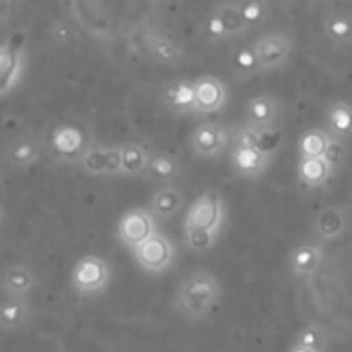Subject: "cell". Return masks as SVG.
I'll use <instances>...</instances> for the list:
<instances>
[{
  "instance_id": "cell-1",
  "label": "cell",
  "mask_w": 352,
  "mask_h": 352,
  "mask_svg": "<svg viewBox=\"0 0 352 352\" xmlns=\"http://www.w3.org/2000/svg\"><path fill=\"white\" fill-rule=\"evenodd\" d=\"M221 297L223 289L219 285V278L208 270H196L188 274L177 287L173 307L182 318L190 322H200L214 311V307L221 303Z\"/></svg>"
},
{
  "instance_id": "cell-2",
  "label": "cell",
  "mask_w": 352,
  "mask_h": 352,
  "mask_svg": "<svg viewBox=\"0 0 352 352\" xmlns=\"http://www.w3.org/2000/svg\"><path fill=\"white\" fill-rule=\"evenodd\" d=\"M111 285V266L97 254H87L76 260L70 272V287L74 295L89 299L103 295Z\"/></svg>"
},
{
  "instance_id": "cell-3",
  "label": "cell",
  "mask_w": 352,
  "mask_h": 352,
  "mask_svg": "<svg viewBox=\"0 0 352 352\" xmlns=\"http://www.w3.org/2000/svg\"><path fill=\"white\" fill-rule=\"evenodd\" d=\"M225 217L227 210H225L223 196L214 190H208L200 194L188 208L184 219V229H204L221 235L225 227Z\"/></svg>"
},
{
  "instance_id": "cell-4",
  "label": "cell",
  "mask_w": 352,
  "mask_h": 352,
  "mask_svg": "<svg viewBox=\"0 0 352 352\" xmlns=\"http://www.w3.org/2000/svg\"><path fill=\"white\" fill-rule=\"evenodd\" d=\"M252 47H254L256 58H258L260 74L276 72V70L285 68L291 62L293 54H295V41L285 31L266 33V35L258 37L252 43Z\"/></svg>"
},
{
  "instance_id": "cell-5",
  "label": "cell",
  "mask_w": 352,
  "mask_h": 352,
  "mask_svg": "<svg viewBox=\"0 0 352 352\" xmlns=\"http://www.w3.org/2000/svg\"><path fill=\"white\" fill-rule=\"evenodd\" d=\"M138 268H142L148 274H163L169 268H173L175 258H177V250L175 243L161 231H157L153 237H148L144 243H140L134 252H132Z\"/></svg>"
},
{
  "instance_id": "cell-6",
  "label": "cell",
  "mask_w": 352,
  "mask_h": 352,
  "mask_svg": "<svg viewBox=\"0 0 352 352\" xmlns=\"http://www.w3.org/2000/svg\"><path fill=\"white\" fill-rule=\"evenodd\" d=\"M159 231L157 227V219L153 217V212L144 206H134L128 208L118 225H116V237L118 241L128 248L130 252H134L140 243H144L148 237H153Z\"/></svg>"
},
{
  "instance_id": "cell-7",
  "label": "cell",
  "mask_w": 352,
  "mask_h": 352,
  "mask_svg": "<svg viewBox=\"0 0 352 352\" xmlns=\"http://www.w3.org/2000/svg\"><path fill=\"white\" fill-rule=\"evenodd\" d=\"M250 29L245 27L237 2H221L217 4L204 21V37L212 43L229 41L233 37L245 35Z\"/></svg>"
},
{
  "instance_id": "cell-8",
  "label": "cell",
  "mask_w": 352,
  "mask_h": 352,
  "mask_svg": "<svg viewBox=\"0 0 352 352\" xmlns=\"http://www.w3.org/2000/svg\"><path fill=\"white\" fill-rule=\"evenodd\" d=\"M66 10L70 12V19L89 35L97 37V39H116L118 37V29H116V21L105 14V6L103 4H89V2H72L66 6Z\"/></svg>"
},
{
  "instance_id": "cell-9",
  "label": "cell",
  "mask_w": 352,
  "mask_h": 352,
  "mask_svg": "<svg viewBox=\"0 0 352 352\" xmlns=\"http://www.w3.org/2000/svg\"><path fill=\"white\" fill-rule=\"evenodd\" d=\"M76 165L87 175L95 177L120 175V144L89 142Z\"/></svg>"
},
{
  "instance_id": "cell-10",
  "label": "cell",
  "mask_w": 352,
  "mask_h": 352,
  "mask_svg": "<svg viewBox=\"0 0 352 352\" xmlns=\"http://www.w3.org/2000/svg\"><path fill=\"white\" fill-rule=\"evenodd\" d=\"M231 134L223 124L204 122L196 126L190 134V148L200 159H214L229 148Z\"/></svg>"
},
{
  "instance_id": "cell-11",
  "label": "cell",
  "mask_w": 352,
  "mask_h": 352,
  "mask_svg": "<svg viewBox=\"0 0 352 352\" xmlns=\"http://www.w3.org/2000/svg\"><path fill=\"white\" fill-rule=\"evenodd\" d=\"M87 138H85V132L74 126V124H60L56 126L52 132H50V138H47V148L50 153L64 161V163H78L80 155L85 153L87 148Z\"/></svg>"
},
{
  "instance_id": "cell-12",
  "label": "cell",
  "mask_w": 352,
  "mask_h": 352,
  "mask_svg": "<svg viewBox=\"0 0 352 352\" xmlns=\"http://www.w3.org/2000/svg\"><path fill=\"white\" fill-rule=\"evenodd\" d=\"M25 72V50L14 41H0V97L10 95Z\"/></svg>"
},
{
  "instance_id": "cell-13",
  "label": "cell",
  "mask_w": 352,
  "mask_h": 352,
  "mask_svg": "<svg viewBox=\"0 0 352 352\" xmlns=\"http://www.w3.org/2000/svg\"><path fill=\"white\" fill-rule=\"evenodd\" d=\"M39 278L33 268L27 264H12L0 276V289L8 299L29 301V297L37 291Z\"/></svg>"
},
{
  "instance_id": "cell-14",
  "label": "cell",
  "mask_w": 352,
  "mask_h": 352,
  "mask_svg": "<svg viewBox=\"0 0 352 352\" xmlns=\"http://www.w3.org/2000/svg\"><path fill=\"white\" fill-rule=\"evenodd\" d=\"M41 155H43V144L33 134L16 136L4 148V161H6V165L12 167V169H16V171L31 169L33 165H37L41 161Z\"/></svg>"
},
{
  "instance_id": "cell-15",
  "label": "cell",
  "mask_w": 352,
  "mask_h": 352,
  "mask_svg": "<svg viewBox=\"0 0 352 352\" xmlns=\"http://www.w3.org/2000/svg\"><path fill=\"white\" fill-rule=\"evenodd\" d=\"M142 45L146 50V54L163 66H177L184 60V47L167 33L159 31V29H144L142 33Z\"/></svg>"
},
{
  "instance_id": "cell-16",
  "label": "cell",
  "mask_w": 352,
  "mask_h": 352,
  "mask_svg": "<svg viewBox=\"0 0 352 352\" xmlns=\"http://www.w3.org/2000/svg\"><path fill=\"white\" fill-rule=\"evenodd\" d=\"M194 91H196V113H214L227 105L229 99L227 85L212 74L194 78Z\"/></svg>"
},
{
  "instance_id": "cell-17",
  "label": "cell",
  "mask_w": 352,
  "mask_h": 352,
  "mask_svg": "<svg viewBox=\"0 0 352 352\" xmlns=\"http://www.w3.org/2000/svg\"><path fill=\"white\" fill-rule=\"evenodd\" d=\"M283 105L270 93L254 95L245 105V126L250 128H276Z\"/></svg>"
},
{
  "instance_id": "cell-18",
  "label": "cell",
  "mask_w": 352,
  "mask_h": 352,
  "mask_svg": "<svg viewBox=\"0 0 352 352\" xmlns=\"http://www.w3.org/2000/svg\"><path fill=\"white\" fill-rule=\"evenodd\" d=\"M311 229H314V237H316L314 241H318L320 245L340 239L349 229L346 210L340 208V206H324V208H320L316 212Z\"/></svg>"
},
{
  "instance_id": "cell-19",
  "label": "cell",
  "mask_w": 352,
  "mask_h": 352,
  "mask_svg": "<svg viewBox=\"0 0 352 352\" xmlns=\"http://www.w3.org/2000/svg\"><path fill=\"white\" fill-rule=\"evenodd\" d=\"M326 254L318 241H301L289 254V270L297 278H309L324 266Z\"/></svg>"
},
{
  "instance_id": "cell-20",
  "label": "cell",
  "mask_w": 352,
  "mask_h": 352,
  "mask_svg": "<svg viewBox=\"0 0 352 352\" xmlns=\"http://www.w3.org/2000/svg\"><path fill=\"white\" fill-rule=\"evenodd\" d=\"M270 159L272 157H268L248 144L233 142V146H231V167L239 177H248V179L262 177L270 167Z\"/></svg>"
},
{
  "instance_id": "cell-21",
  "label": "cell",
  "mask_w": 352,
  "mask_h": 352,
  "mask_svg": "<svg viewBox=\"0 0 352 352\" xmlns=\"http://www.w3.org/2000/svg\"><path fill=\"white\" fill-rule=\"evenodd\" d=\"M280 132L278 126L276 128H250V126H239L233 130V142L239 144H248L268 157H272L278 146H280Z\"/></svg>"
},
{
  "instance_id": "cell-22",
  "label": "cell",
  "mask_w": 352,
  "mask_h": 352,
  "mask_svg": "<svg viewBox=\"0 0 352 352\" xmlns=\"http://www.w3.org/2000/svg\"><path fill=\"white\" fill-rule=\"evenodd\" d=\"M163 103L177 116H186V113H196V91H194V80L188 78H179V80H171L169 85H165L163 93H161Z\"/></svg>"
},
{
  "instance_id": "cell-23",
  "label": "cell",
  "mask_w": 352,
  "mask_h": 352,
  "mask_svg": "<svg viewBox=\"0 0 352 352\" xmlns=\"http://www.w3.org/2000/svg\"><path fill=\"white\" fill-rule=\"evenodd\" d=\"M184 202H186L184 192L175 184H169V186H161L151 196L148 210L153 212V217L157 221H171V219H175L182 212Z\"/></svg>"
},
{
  "instance_id": "cell-24",
  "label": "cell",
  "mask_w": 352,
  "mask_h": 352,
  "mask_svg": "<svg viewBox=\"0 0 352 352\" xmlns=\"http://www.w3.org/2000/svg\"><path fill=\"white\" fill-rule=\"evenodd\" d=\"M31 320H33V309L29 301H19L8 297L0 301V332L4 334L21 332Z\"/></svg>"
},
{
  "instance_id": "cell-25",
  "label": "cell",
  "mask_w": 352,
  "mask_h": 352,
  "mask_svg": "<svg viewBox=\"0 0 352 352\" xmlns=\"http://www.w3.org/2000/svg\"><path fill=\"white\" fill-rule=\"evenodd\" d=\"M151 153L142 142H122L120 144V175L136 177L144 175L148 167Z\"/></svg>"
},
{
  "instance_id": "cell-26",
  "label": "cell",
  "mask_w": 352,
  "mask_h": 352,
  "mask_svg": "<svg viewBox=\"0 0 352 352\" xmlns=\"http://www.w3.org/2000/svg\"><path fill=\"white\" fill-rule=\"evenodd\" d=\"M326 130L330 136L349 140L352 138V103L336 99L328 105L326 111Z\"/></svg>"
},
{
  "instance_id": "cell-27",
  "label": "cell",
  "mask_w": 352,
  "mask_h": 352,
  "mask_svg": "<svg viewBox=\"0 0 352 352\" xmlns=\"http://www.w3.org/2000/svg\"><path fill=\"white\" fill-rule=\"evenodd\" d=\"M179 173H182V165L175 157L165 153H153L144 175L153 182H159L161 186H169L179 177Z\"/></svg>"
},
{
  "instance_id": "cell-28",
  "label": "cell",
  "mask_w": 352,
  "mask_h": 352,
  "mask_svg": "<svg viewBox=\"0 0 352 352\" xmlns=\"http://www.w3.org/2000/svg\"><path fill=\"white\" fill-rule=\"evenodd\" d=\"M334 169L326 163V159H299L297 175L305 188H322L332 177Z\"/></svg>"
},
{
  "instance_id": "cell-29",
  "label": "cell",
  "mask_w": 352,
  "mask_h": 352,
  "mask_svg": "<svg viewBox=\"0 0 352 352\" xmlns=\"http://www.w3.org/2000/svg\"><path fill=\"white\" fill-rule=\"evenodd\" d=\"M324 35L334 45L352 43V12H330V14H326Z\"/></svg>"
},
{
  "instance_id": "cell-30",
  "label": "cell",
  "mask_w": 352,
  "mask_h": 352,
  "mask_svg": "<svg viewBox=\"0 0 352 352\" xmlns=\"http://www.w3.org/2000/svg\"><path fill=\"white\" fill-rule=\"evenodd\" d=\"M229 66H231V70H233V74L237 78H250V76L260 74L258 58H256V52H254L252 45L235 47L229 54Z\"/></svg>"
},
{
  "instance_id": "cell-31",
  "label": "cell",
  "mask_w": 352,
  "mask_h": 352,
  "mask_svg": "<svg viewBox=\"0 0 352 352\" xmlns=\"http://www.w3.org/2000/svg\"><path fill=\"white\" fill-rule=\"evenodd\" d=\"M330 134L326 128H311L299 140V159H324Z\"/></svg>"
},
{
  "instance_id": "cell-32",
  "label": "cell",
  "mask_w": 352,
  "mask_h": 352,
  "mask_svg": "<svg viewBox=\"0 0 352 352\" xmlns=\"http://www.w3.org/2000/svg\"><path fill=\"white\" fill-rule=\"evenodd\" d=\"M295 344H299V346H303V349L311 352H326V349H328V330H326V326H322V324L305 326L299 332Z\"/></svg>"
},
{
  "instance_id": "cell-33",
  "label": "cell",
  "mask_w": 352,
  "mask_h": 352,
  "mask_svg": "<svg viewBox=\"0 0 352 352\" xmlns=\"http://www.w3.org/2000/svg\"><path fill=\"white\" fill-rule=\"evenodd\" d=\"M221 235L204 231V229H184V241L190 252L194 254H206L219 243Z\"/></svg>"
},
{
  "instance_id": "cell-34",
  "label": "cell",
  "mask_w": 352,
  "mask_h": 352,
  "mask_svg": "<svg viewBox=\"0 0 352 352\" xmlns=\"http://www.w3.org/2000/svg\"><path fill=\"white\" fill-rule=\"evenodd\" d=\"M237 8H239V14H241V19H243V23H245L248 29L262 25L268 19V14H270V4L268 2H262V0L237 2Z\"/></svg>"
},
{
  "instance_id": "cell-35",
  "label": "cell",
  "mask_w": 352,
  "mask_h": 352,
  "mask_svg": "<svg viewBox=\"0 0 352 352\" xmlns=\"http://www.w3.org/2000/svg\"><path fill=\"white\" fill-rule=\"evenodd\" d=\"M346 155H349V146H346V142H344V140H340V138L330 136V140H328V148H326V153H324L326 163L336 171V169L346 161Z\"/></svg>"
},
{
  "instance_id": "cell-36",
  "label": "cell",
  "mask_w": 352,
  "mask_h": 352,
  "mask_svg": "<svg viewBox=\"0 0 352 352\" xmlns=\"http://www.w3.org/2000/svg\"><path fill=\"white\" fill-rule=\"evenodd\" d=\"M50 37H54L56 41H70L72 37H74V31H72V27L68 25V23H64V21H56L52 27H50Z\"/></svg>"
},
{
  "instance_id": "cell-37",
  "label": "cell",
  "mask_w": 352,
  "mask_h": 352,
  "mask_svg": "<svg viewBox=\"0 0 352 352\" xmlns=\"http://www.w3.org/2000/svg\"><path fill=\"white\" fill-rule=\"evenodd\" d=\"M19 6H21L19 2H0V25L2 23H8L14 16V12H16Z\"/></svg>"
},
{
  "instance_id": "cell-38",
  "label": "cell",
  "mask_w": 352,
  "mask_h": 352,
  "mask_svg": "<svg viewBox=\"0 0 352 352\" xmlns=\"http://www.w3.org/2000/svg\"><path fill=\"white\" fill-rule=\"evenodd\" d=\"M289 352H311V351H307V349H303V346H299V344H293Z\"/></svg>"
},
{
  "instance_id": "cell-39",
  "label": "cell",
  "mask_w": 352,
  "mask_h": 352,
  "mask_svg": "<svg viewBox=\"0 0 352 352\" xmlns=\"http://www.w3.org/2000/svg\"><path fill=\"white\" fill-rule=\"evenodd\" d=\"M2 217H4V212H2V206H0V223H2Z\"/></svg>"
}]
</instances>
